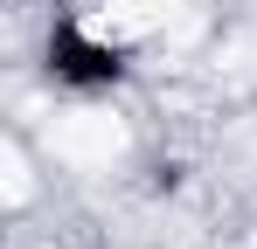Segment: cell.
Returning <instances> with one entry per match:
<instances>
[{"instance_id":"6da1fadb","label":"cell","mask_w":257,"mask_h":249,"mask_svg":"<svg viewBox=\"0 0 257 249\" xmlns=\"http://www.w3.org/2000/svg\"><path fill=\"white\" fill-rule=\"evenodd\" d=\"M49 146L70 166H111L125 152V118H111V111H63V118H49Z\"/></svg>"},{"instance_id":"3957f363","label":"cell","mask_w":257,"mask_h":249,"mask_svg":"<svg viewBox=\"0 0 257 249\" xmlns=\"http://www.w3.org/2000/svg\"><path fill=\"white\" fill-rule=\"evenodd\" d=\"M0 194H7V208H21V201H28V160H21L14 146L0 152Z\"/></svg>"},{"instance_id":"7a4b0ae2","label":"cell","mask_w":257,"mask_h":249,"mask_svg":"<svg viewBox=\"0 0 257 249\" xmlns=\"http://www.w3.org/2000/svg\"><path fill=\"white\" fill-rule=\"evenodd\" d=\"M167 7H174V0H104V14H90V21H84V35H97V42L146 35V28H153Z\"/></svg>"}]
</instances>
